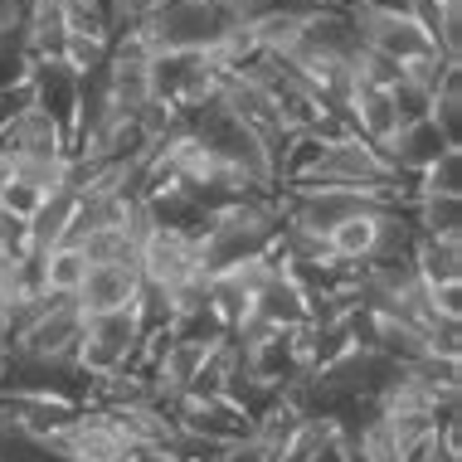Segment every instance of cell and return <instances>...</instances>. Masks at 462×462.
Returning a JSON list of instances; mask_svg holds the SVG:
<instances>
[{"mask_svg": "<svg viewBox=\"0 0 462 462\" xmlns=\"http://www.w3.org/2000/svg\"><path fill=\"white\" fill-rule=\"evenodd\" d=\"M142 273L136 263H112V268H88L83 287L73 292V307L83 317H117V311H136L142 307Z\"/></svg>", "mask_w": 462, "mask_h": 462, "instance_id": "obj_1", "label": "cell"}, {"mask_svg": "<svg viewBox=\"0 0 462 462\" xmlns=\"http://www.w3.org/2000/svg\"><path fill=\"white\" fill-rule=\"evenodd\" d=\"M409 263H414L423 287H443L462 278V239H423L414 234L409 244Z\"/></svg>", "mask_w": 462, "mask_h": 462, "instance_id": "obj_2", "label": "cell"}, {"mask_svg": "<svg viewBox=\"0 0 462 462\" xmlns=\"http://www.w3.org/2000/svg\"><path fill=\"white\" fill-rule=\"evenodd\" d=\"M88 278V258L79 254V244H54L40 254V282H44V297H73Z\"/></svg>", "mask_w": 462, "mask_h": 462, "instance_id": "obj_3", "label": "cell"}, {"mask_svg": "<svg viewBox=\"0 0 462 462\" xmlns=\"http://www.w3.org/2000/svg\"><path fill=\"white\" fill-rule=\"evenodd\" d=\"M79 254L88 258V268H112V263H136V234L132 229H88L79 234Z\"/></svg>", "mask_w": 462, "mask_h": 462, "instance_id": "obj_4", "label": "cell"}, {"mask_svg": "<svg viewBox=\"0 0 462 462\" xmlns=\"http://www.w3.org/2000/svg\"><path fill=\"white\" fill-rule=\"evenodd\" d=\"M414 195H462V152L457 146H443L439 161L414 180ZM409 195V199H414Z\"/></svg>", "mask_w": 462, "mask_h": 462, "instance_id": "obj_5", "label": "cell"}]
</instances>
